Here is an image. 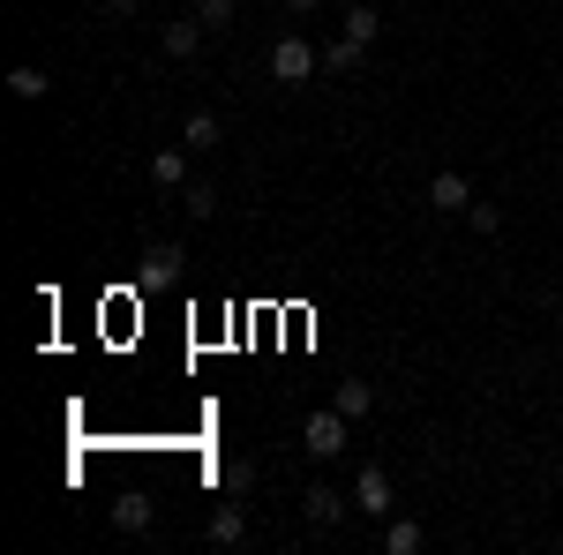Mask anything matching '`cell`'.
Masks as SVG:
<instances>
[{"label": "cell", "mask_w": 563, "mask_h": 555, "mask_svg": "<svg viewBox=\"0 0 563 555\" xmlns=\"http://www.w3.org/2000/svg\"><path fill=\"white\" fill-rule=\"evenodd\" d=\"M346 413H339V406H323V413H308L301 421V451L308 458H316V466H339V458H346Z\"/></svg>", "instance_id": "obj_1"}, {"label": "cell", "mask_w": 563, "mask_h": 555, "mask_svg": "<svg viewBox=\"0 0 563 555\" xmlns=\"http://www.w3.org/2000/svg\"><path fill=\"white\" fill-rule=\"evenodd\" d=\"M316 68H323V53H316V45H308L301 31H286V38L271 45V76H278L286 90H301L308 76H316Z\"/></svg>", "instance_id": "obj_2"}, {"label": "cell", "mask_w": 563, "mask_h": 555, "mask_svg": "<svg viewBox=\"0 0 563 555\" xmlns=\"http://www.w3.org/2000/svg\"><path fill=\"white\" fill-rule=\"evenodd\" d=\"M353 511H361V518H398V488H390L384 466H361V473H353Z\"/></svg>", "instance_id": "obj_3"}, {"label": "cell", "mask_w": 563, "mask_h": 555, "mask_svg": "<svg viewBox=\"0 0 563 555\" xmlns=\"http://www.w3.org/2000/svg\"><path fill=\"white\" fill-rule=\"evenodd\" d=\"M346 511H353L346 488H331V480H308V488H301V518H308V525L331 533V525H346Z\"/></svg>", "instance_id": "obj_4"}, {"label": "cell", "mask_w": 563, "mask_h": 555, "mask_svg": "<svg viewBox=\"0 0 563 555\" xmlns=\"http://www.w3.org/2000/svg\"><path fill=\"white\" fill-rule=\"evenodd\" d=\"M429 211H443V218H459V211H474V180H466V173L459 166H443L429 180Z\"/></svg>", "instance_id": "obj_5"}, {"label": "cell", "mask_w": 563, "mask_h": 555, "mask_svg": "<svg viewBox=\"0 0 563 555\" xmlns=\"http://www.w3.org/2000/svg\"><path fill=\"white\" fill-rule=\"evenodd\" d=\"M203 533H211V548H241V541H249V511H241V496H225Z\"/></svg>", "instance_id": "obj_6"}, {"label": "cell", "mask_w": 563, "mask_h": 555, "mask_svg": "<svg viewBox=\"0 0 563 555\" xmlns=\"http://www.w3.org/2000/svg\"><path fill=\"white\" fill-rule=\"evenodd\" d=\"M180 270H188V248H180V241H151V248H143V286H166Z\"/></svg>", "instance_id": "obj_7"}, {"label": "cell", "mask_w": 563, "mask_h": 555, "mask_svg": "<svg viewBox=\"0 0 563 555\" xmlns=\"http://www.w3.org/2000/svg\"><path fill=\"white\" fill-rule=\"evenodd\" d=\"M151 180H158V188H166V196H180V188H188V143H166V151H158V158H151Z\"/></svg>", "instance_id": "obj_8"}, {"label": "cell", "mask_w": 563, "mask_h": 555, "mask_svg": "<svg viewBox=\"0 0 563 555\" xmlns=\"http://www.w3.org/2000/svg\"><path fill=\"white\" fill-rule=\"evenodd\" d=\"M196 53H203V23H196V15L166 23V60H196Z\"/></svg>", "instance_id": "obj_9"}, {"label": "cell", "mask_w": 563, "mask_h": 555, "mask_svg": "<svg viewBox=\"0 0 563 555\" xmlns=\"http://www.w3.org/2000/svg\"><path fill=\"white\" fill-rule=\"evenodd\" d=\"M180 143H188V151H218V143H225V129H218V113H203V106H196V113L180 121Z\"/></svg>", "instance_id": "obj_10"}, {"label": "cell", "mask_w": 563, "mask_h": 555, "mask_svg": "<svg viewBox=\"0 0 563 555\" xmlns=\"http://www.w3.org/2000/svg\"><path fill=\"white\" fill-rule=\"evenodd\" d=\"M113 533H151V496H143V488H129V496L113 503Z\"/></svg>", "instance_id": "obj_11"}, {"label": "cell", "mask_w": 563, "mask_h": 555, "mask_svg": "<svg viewBox=\"0 0 563 555\" xmlns=\"http://www.w3.org/2000/svg\"><path fill=\"white\" fill-rule=\"evenodd\" d=\"M384 548L390 555H421V548H429V533H421L413 518H384Z\"/></svg>", "instance_id": "obj_12"}, {"label": "cell", "mask_w": 563, "mask_h": 555, "mask_svg": "<svg viewBox=\"0 0 563 555\" xmlns=\"http://www.w3.org/2000/svg\"><path fill=\"white\" fill-rule=\"evenodd\" d=\"M331 406H339L346 421H368V413H376V390H368V384H353V376H346V384L331 390Z\"/></svg>", "instance_id": "obj_13"}, {"label": "cell", "mask_w": 563, "mask_h": 555, "mask_svg": "<svg viewBox=\"0 0 563 555\" xmlns=\"http://www.w3.org/2000/svg\"><path fill=\"white\" fill-rule=\"evenodd\" d=\"M256 488V458H225L218 466V496H249Z\"/></svg>", "instance_id": "obj_14"}, {"label": "cell", "mask_w": 563, "mask_h": 555, "mask_svg": "<svg viewBox=\"0 0 563 555\" xmlns=\"http://www.w3.org/2000/svg\"><path fill=\"white\" fill-rule=\"evenodd\" d=\"M8 90H15L23 106H38V98H45L53 84H45V68H31V60H23V68H8Z\"/></svg>", "instance_id": "obj_15"}, {"label": "cell", "mask_w": 563, "mask_h": 555, "mask_svg": "<svg viewBox=\"0 0 563 555\" xmlns=\"http://www.w3.org/2000/svg\"><path fill=\"white\" fill-rule=\"evenodd\" d=\"M376 31H384V15H376V8H368V0H353V8H346V38L376 45Z\"/></svg>", "instance_id": "obj_16"}, {"label": "cell", "mask_w": 563, "mask_h": 555, "mask_svg": "<svg viewBox=\"0 0 563 555\" xmlns=\"http://www.w3.org/2000/svg\"><path fill=\"white\" fill-rule=\"evenodd\" d=\"M361 53H368L361 38H339V45H323V68H331V76H353V68H361Z\"/></svg>", "instance_id": "obj_17"}, {"label": "cell", "mask_w": 563, "mask_h": 555, "mask_svg": "<svg viewBox=\"0 0 563 555\" xmlns=\"http://www.w3.org/2000/svg\"><path fill=\"white\" fill-rule=\"evenodd\" d=\"M180 211L188 218H218V188L211 180H188V188H180Z\"/></svg>", "instance_id": "obj_18"}, {"label": "cell", "mask_w": 563, "mask_h": 555, "mask_svg": "<svg viewBox=\"0 0 563 555\" xmlns=\"http://www.w3.org/2000/svg\"><path fill=\"white\" fill-rule=\"evenodd\" d=\"M196 23H203V31H225V23H233V0H196Z\"/></svg>", "instance_id": "obj_19"}, {"label": "cell", "mask_w": 563, "mask_h": 555, "mask_svg": "<svg viewBox=\"0 0 563 555\" xmlns=\"http://www.w3.org/2000/svg\"><path fill=\"white\" fill-rule=\"evenodd\" d=\"M466 218H474V233H504V211H496V203H474Z\"/></svg>", "instance_id": "obj_20"}, {"label": "cell", "mask_w": 563, "mask_h": 555, "mask_svg": "<svg viewBox=\"0 0 563 555\" xmlns=\"http://www.w3.org/2000/svg\"><path fill=\"white\" fill-rule=\"evenodd\" d=\"M98 23H135V0H98Z\"/></svg>", "instance_id": "obj_21"}, {"label": "cell", "mask_w": 563, "mask_h": 555, "mask_svg": "<svg viewBox=\"0 0 563 555\" xmlns=\"http://www.w3.org/2000/svg\"><path fill=\"white\" fill-rule=\"evenodd\" d=\"M316 8H323V0H286V15H316Z\"/></svg>", "instance_id": "obj_22"}]
</instances>
